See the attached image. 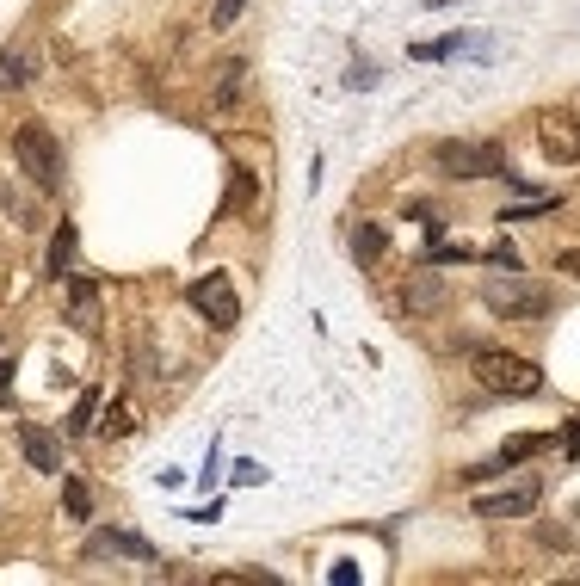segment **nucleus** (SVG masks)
Wrapping results in <instances>:
<instances>
[{
  "instance_id": "2eb2a0df",
  "label": "nucleus",
  "mask_w": 580,
  "mask_h": 586,
  "mask_svg": "<svg viewBox=\"0 0 580 586\" xmlns=\"http://www.w3.org/2000/svg\"><path fill=\"white\" fill-rule=\"evenodd\" d=\"M241 87H247V62H229V68H223V81H216V105H235Z\"/></svg>"
},
{
  "instance_id": "1a4fd4ad",
  "label": "nucleus",
  "mask_w": 580,
  "mask_h": 586,
  "mask_svg": "<svg viewBox=\"0 0 580 586\" xmlns=\"http://www.w3.org/2000/svg\"><path fill=\"white\" fill-rule=\"evenodd\" d=\"M537 500H543L537 482H519V488H506V494H476V519H525Z\"/></svg>"
},
{
  "instance_id": "6e6552de",
  "label": "nucleus",
  "mask_w": 580,
  "mask_h": 586,
  "mask_svg": "<svg viewBox=\"0 0 580 586\" xmlns=\"http://www.w3.org/2000/svg\"><path fill=\"white\" fill-rule=\"evenodd\" d=\"M537 142H543L550 161H580V112H550L543 130H537Z\"/></svg>"
},
{
  "instance_id": "dca6fc26",
  "label": "nucleus",
  "mask_w": 580,
  "mask_h": 586,
  "mask_svg": "<svg viewBox=\"0 0 580 586\" xmlns=\"http://www.w3.org/2000/svg\"><path fill=\"white\" fill-rule=\"evenodd\" d=\"M62 500H68V512H75V519H93V488H87V482H75V475H68V482H62Z\"/></svg>"
},
{
  "instance_id": "9b49d317",
  "label": "nucleus",
  "mask_w": 580,
  "mask_h": 586,
  "mask_svg": "<svg viewBox=\"0 0 580 586\" xmlns=\"http://www.w3.org/2000/svg\"><path fill=\"white\" fill-rule=\"evenodd\" d=\"M432 309H445V284L432 278V272H414V278L402 284V315L420 321V315H432Z\"/></svg>"
},
{
  "instance_id": "f8f14e48",
  "label": "nucleus",
  "mask_w": 580,
  "mask_h": 586,
  "mask_svg": "<svg viewBox=\"0 0 580 586\" xmlns=\"http://www.w3.org/2000/svg\"><path fill=\"white\" fill-rule=\"evenodd\" d=\"M383 247H389V229H383V223H358V229H352V260H358V266H377Z\"/></svg>"
},
{
  "instance_id": "f03ea898",
  "label": "nucleus",
  "mask_w": 580,
  "mask_h": 586,
  "mask_svg": "<svg viewBox=\"0 0 580 586\" xmlns=\"http://www.w3.org/2000/svg\"><path fill=\"white\" fill-rule=\"evenodd\" d=\"M469 371H476V383H482V389L513 395V401H525V395H537V389H543V371H537L531 358H519V352L476 346V352H469Z\"/></svg>"
},
{
  "instance_id": "423d86ee",
  "label": "nucleus",
  "mask_w": 580,
  "mask_h": 586,
  "mask_svg": "<svg viewBox=\"0 0 580 586\" xmlns=\"http://www.w3.org/2000/svg\"><path fill=\"white\" fill-rule=\"evenodd\" d=\"M550 445H556L550 432H519V438H506V445H500V457H494V463L463 469V482H488V475H506L513 463H525V457H537V451H550Z\"/></svg>"
},
{
  "instance_id": "a211bd4d",
  "label": "nucleus",
  "mask_w": 580,
  "mask_h": 586,
  "mask_svg": "<svg viewBox=\"0 0 580 586\" xmlns=\"http://www.w3.org/2000/svg\"><path fill=\"white\" fill-rule=\"evenodd\" d=\"M93 414H99V395L87 389V395L75 401V414H68V432H75V438H81V432H93Z\"/></svg>"
},
{
  "instance_id": "393cba45",
  "label": "nucleus",
  "mask_w": 580,
  "mask_h": 586,
  "mask_svg": "<svg viewBox=\"0 0 580 586\" xmlns=\"http://www.w3.org/2000/svg\"><path fill=\"white\" fill-rule=\"evenodd\" d=\"M260 475H266L260 463H235V482H241V488H253V482H260Z\"/></svg>"
},
{
  "instance_id": "4be33fe9",
  "label": "nucleus",
  "mask_w": 580,
  "mask_h": 586,
  "mask_svg": "<svg viewBox=\"0 0 580 586\" xmlns=\"http://www.w3.org/2000/svg\"><path fill=\"white\" fill-rule=\"evenodd\" d=\"M346 87H377V68L371 62H352L346 68Z\"/></svg>"
},
{
  "instance_id": "f3484780",
  "label": "nucleus",
  "mask_w": 580,
  "mask_h": 586,
  "mask_svg": "<svg viewBox=\"0 0 580 586\" xmlns=\"http://www.w3.org/2000/svg\"><path fill=\"white\" fill-rule=\"evenodd\" d=\"M247 204H253V173L235 167V186H229V198H223V216H235V210H247Z\"/></svg>"
},
{
  "instance_id": "6ab92c4d",
  "label": "nucleus",
  "mask_w": 580,
  "mask_h": 586,
  "mask_svg": "<svg viewBox=\"0 0 580 586\" xmlns=\"http://www.w3.org/2000/svg\"><path fill=\"white\" fill-rule=\"evenodd\" d=\"M136 426V408H130V401H112V408H105V432H112V438H124Z\"/></svg>"
},
{
  "instance_id": "b1692460",
  "label": "nucleus",
  "mask_w": 580,
  "mask_h": 586,
  "mask_svg": "<svg viewBox=\"0 0 580 586\" xmlns=\"http://www.w3.org/2000/svg\"><path fill=\"white\" fill-rule=\"evenodd\" d=\"M556 272H568V278H580V247H562V253H556Z\"/></svg>"
},
{
  "instance_id": "4468645a",
  "label": "nucleus",
  "mask_w": 580,
  "mask_h": 586,
  "mask_svg": "<svg viewBox=\"0 0 580 586\" xmlns=\"http://www.w3.org/2000/svg\"><path fill=\"white\" fill-rule=\"evenodd\" d=\"M68 266H75V223H62L50 241V278H68Z\"/></svg>"
},
{
  "instance_id": "7ed1b4c3",
  "label": "nucleus",
  "mask_w": 580,
  "mask_h": 586,
  "mask_svg": "<svg viewBox=\"0 0 580 586\" xmlns=\"http://www.w3.org/2000/svg\"><path fill=\"white\" fill-rule=\"evenodd\" d=\"M432 167L445 179H500L506 173V149L500 142H476V136H451L432 149Z\"/></svg>"
},
{
  "instance_id": "5701e85b",
  "label": "nucleus",
  "mask_w": 580,
  "mask_h": 586,
  "mask_svg": "<svg viewBox=\"0 0 580 586\" xmlns=\"http://www.w3.org/2000/svg\"><path fill=\"white\" fill-rule=\"evenodd\" d=\"M562 451H568V457H574V463H580V414H574V420H568V426H562Z\"/></svg>"
},
{
  "instance_id": "9d476101",
  "label": "nucleus",
  "mask_w": 580,
  "mask_h": 586,
  "mask_svg": "<svg viewBox=\"0 0 580 586\" xmlns=\"http://www.w3.org/2000/svg\"><path fill=\"white\" fill-rule=\"evenodd\" d=\"M87 556H136V562H155V543L136 537V531H93L87 537Z\"/></svg>"
},
{
  "instance_id": "39448f33",
  "label": "nucleus",
  "mask_w": 580,
  "mask_h": 586,
  "mask_svg": "<svg viewBox=\"0 0 580 586\" xmlns=\"http://www.w3.org/2000/svg\"><path fill=\"white\" fill-rule=\"evenodd\" d=\"M186 297H192V309H198L210 327H223V334L241 321V303H235V284H229V272H204V278H192V290H186Z\"/></svg>"
},
{
  "instance_id": "f257e3e1",
  "label": "nucleus",
  "mask_w": 580,
  "mask_h": 586,
  "mask_svg": "<svg viewBox=\"0 0 580 586\" xmlns=\"http://www.w3.org/2000/svg\"><path fill=\"white\" fill-rule=\"evenodd\" d=\"M13 161L38 192H62V142H56V130L44 118H25L13 130Z\"/></svg>"
},
{
  "instance_id": "aec40b11",
  "label": "nucleus",
  "mask_w": 580,
  "mask_h": 586,
  "mask_svg": "<svg viewBox=\"0 0 580 586\" xmlns=\"http://www.w3.org/2000/svg\"><path fill=\"white\" fill-rule=\"evenodd\" d=\"M31 81V62L25 56H0V87H25Z\"/></svg>"
},
{
  "instance_id": "ddd939ff",
  "label": "nucleus",
  "mask_w": 580,
  "mask_h": 586,
  "mask_svg": "<svg viewBox=\"0 0 580 586\" xmlns=\"http://www.w3.org/2000/svg\"><path fill=\"white\" fill-rule=\"evenodd\" d=\"M68 321H75L81 334H87V327L99 321V290H93L87 278H75V284H68Z\"/></svg>"
},
{
  "instance_id": "0eeeda50",
  "label": "nucleus",
  "mask_w": 580,
  "mask_h": 586,
  "mask_svg": "<svg viewBox=\"0 0 580 586\" xmlns=\"http://www.w3.org/2000/svg\"><path fill=\"white\" fill-rule=\"evenodd\" d=\"M19 451H25V463L38 469V475H62V445H56V432H50V426L19 420Z\"/></svg>"
},
{
  "instance_id": "20e7f679",
  "label": "nucleus",
  "mask_w": 580,
  "mask_h": 586,
  "mask_svg": "<svg viewBox=\"0 0 580 586\" xmlns=\"http://www.w3.org/2000/svg\"><path fill=\"white\" fill-rule=\"evenodd\" d=\"M482 303H488L500 321H543V315L556 309L550 290L531 284V278H513V272H506V278H488V284H482Z\"/></svg>"
},
{
  "instance_id": "a878e982",
  "label": "nucleus",
  "mask_w": 580,
  "mask_h": 586,
  "mask_svg": "<svg viewBox=\"0 0 580 586\" xmlns=\"http://www.w3.org/2000/svg\"><path fill=\"white\" fill-rule=\"evenodd\" d=\"M7 383H13V358H0V401H7Z\"/></svg>"
},
{
  "instance_id": "412c9836",
  "label": "nucleus",
  "mask_w": 580,
  "mask_h": 586,
  "mask_svg": "<svg viewBox=\"0 0 580 586\" xmlns=\"http://www.w3.org/2000/svg\"><path fill=\"white\" fill-rule=\"evenodd\" d=\"M241 7H247V0H216V7H210V25H216V31H229V25L241 19Z\"/></svg>"
}]
</instances>
